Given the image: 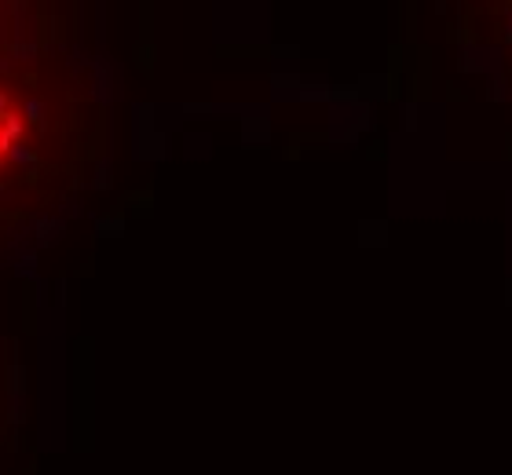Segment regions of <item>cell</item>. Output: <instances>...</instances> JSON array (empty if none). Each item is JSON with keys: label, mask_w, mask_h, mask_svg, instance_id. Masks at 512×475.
<instances>
[{"label": "cell", "mask_w": 512, "mask_h": 475, "mask_svg": "<svg viewBox=\"0 0 512 475\" xmlns=\"http://www.w3.org/2000/svg\"><path fill=\"white\" fill-rule=\"evenodd\" d=\"M26 132V95L19 85L0 77V165Z\"/></svg>", "instance_id": "1"}]
</instances>
